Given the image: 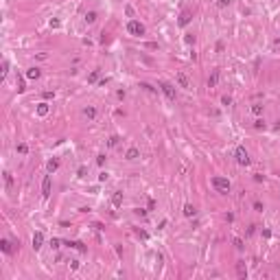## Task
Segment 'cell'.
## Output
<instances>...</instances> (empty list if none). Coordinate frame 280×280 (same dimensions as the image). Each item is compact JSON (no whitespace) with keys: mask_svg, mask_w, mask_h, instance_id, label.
<instances>
[{"mask_svg":"<svg viewBox=\"0 0 280 280\" xmlns=\"http://www.w3.org/2000/svg\"><path fill=\"white\" fill-rule=\"evenodd\" d=\"M127 33H129V35H136V37L144 35V24H142V22H138V20H129V24H127Z\"/></svg>","mask_w":280,"mask_h":280,"instance_id":"obj_1","label":"cell"},{"mask_svg":"<svg viewBox=\"0 0 280 280\" xmlns=\"http://www.w3.org/2000/svg\"><path fill=\"white\" fill-rule=\"evenodd\" d=\"M212 186L219 190V193H230V182L226 177H212Z\"/></svg>","mask_w":280,"mask_h":280,"instance_id":"obj_2","label":"cell"},{"mask_svg":"<svg viewBox=\"0 0 280 280\" xmlns=\"http://www.w3.org/2000/svg\"><path fill=\"white\" fill-rule=\"evenodd\" d=\"M160 90L166 94V99H169V101H175V88H173L171 83H166V81H160Z\"/></svg>","mask_w":280,"mask_h":280,"instance_id":"obj_3","label":"cell"},{"mask_svg":"<svg viewBox=\"0 0 280 280\" xmlns=\"http://www.w3.org/2000/svg\"><path fill=\"white\" fill-rule=\"evenodd\" d=\"M236 162H239V164H243V166L250 164V155H247V151H245L243 147H236Z\"/></svg>","mask_w":280,"mask_h":280,"instance_id":"obj_4","label":"cell"},{"mask_svg":"<svg viewBox=\"0 0 280 280\" xmlns=\"http://www.w3.org/2000/svg\"><path fill=\"white\" fill-rule=\"evenodd\" d=\"M42 243H44V234H42V232H35V234H33V247L40 250Z\"/></svg>","mask_w":280,"mask_h":280,"instance_id":"obj_5","label":"cell"},{"mask_svg":"<svg viewBox=\"0 0 280 280\" xmlns=\"http://www.w3.org/2000/svg\"><path fill=\"white\" fill-rule=\"evenodd\" d=\"M42 195H44V197H48V195H50V177L48 175L44 177V182H42Z\"/></svg>","mask_w":280,"mask_h":280,"instance_id":"obj_6","label":"cell"},{"mask_svg":"<svg viewBox=\"0 0 280 280\" xmlns=\"http://www.w3.org/2000/svg\"><path fill=\"white\" fill-rule=\"evenodd\" d=\"M177 83H180V88H190V83H188L184 72H177Z\"/></svg>","mask_w":280,"mask_h":280,"instance_id":"obj_7","label":"cell"},{"mask_svg":"<svg viewBox=\"0 0 280 280\" xmlns=\"http://www.w3.org/2000/svg\"><path fill=\"white\" fill-rule=\"evenodd\" d=\"M26 77L29 79H40V68H29L26 70Z\"/></svg>","mask_w":280,"mask_h":280,"instance_id":"obj_8","label":"cell"},{"mask_svg":"<svg viewBox=\"0 0 280 280\" xmlns=\"http://www.w3.org/2000/svg\"><path fill=\"white\" fill-rule=\"evenodd\" d=\"M0 247H2V252H7V254H11V252H13V250H11V243H9L7 239L0 241Z\"/></svg>","mask_w":280,"mask_h":280,"instance_id":"obj_9","label":"cell"},{"mask_svg":"<svg viewBox=\"0 0 280 280\" xmlns=\"http://www.w3.org/2000/svg\"><path fill=\"white\" fill-rule=\"evenodd\" d=\"M66 245H68V247H75V250H79V252H86V247H83V243H79V241H72V243L68 241Z\"/></svg>","mask_w":280,"mask_h":280,"instance_id":"obj_10","label":"cell"},{"mask_svg":"<svg viewBox=\"0 0 280 280\" xmlns=\"http://www.w3.org/2000/svg\"><path fill=\"white\" fill-rule=\"evenodd\" d=\"M37 114H40V116H46V114H48V103H40V105H37Z\"/></svg>","mask_w":280,"mask_h":280,"instance_id":"obj_11","label":"cell"},{"mask_svg":"<svg viewBox=\"0 0 280 280\" xmlns=\"http://www.w3.org/2000/svg\"><path fill=\"white\" fill-rule=\"evenodd\" d=\"M184 215H186V217H193V215H195V206L186 204V206H184Z\"/></svg>","mask_w":280,"mask_h":280,"instance_id":"obj_12","label":"cell"},{"mask_svg":"<svg viewBox=\"0 0 280 280\" xmlns=\"http://www.w3.org/2000/svg\"><path fill=\"white\" fill-rule=\"evenodd\" d=\"M188 20H190V13H188V11H184L182 18H180V24H182V26H184V24H188Z\"/></svg>","mask_w":280,"mask_h":280,"instance_id":"obj_13","label":"cell"},{"mask_svg":"<svg viewBox=\"0 0 280 280\" xmlns=\"http://www.w3.org/2000/svg\"><path fill=\"white\" fill-rule=\"evenodd\" d=\"M57 166H59V160H50V162H48V171H50V173L57 171Z\"/></svg>","mask_w":280,"mask_h":280,"instance_id":"obj_14","label":"cell"},{"mask_svg":"<svg viewBox=\"0 0 280 280\" xmlns=\"http://www.w3.org/2000/svg\"><path fill=\"white\" fill-rule=\"evenodd\" d=\"M138 158V149H129L127 151V160H136Z\"/></svg>","mask_w":280,"mask_h":280,"instance_id":"obj_15","label":"cell"},{"mask_svg":"<svg viewBox=\"0 0 280 280\" xmlns=\"http://www.w3.org/2000/svg\"><path fill=\"white\" fill-rule=\"evenodd\" d=\"M236 269H239V276H247V269H245V265H243V263H239V265H236Z\"/></svg>","mask_w":280,"mask_h":280,"instance_id":"obj_16","label":"cell"},{"mask_svg":"<svg viewBox=\"0 0 280 280\" xmlns=\"http://www.w3.org/2000/svg\"><path fill=\"white\" fill-rule=\"evenodd\" d=\"M120 204H123V195L116 193V195H114V206H120Z\"/></svg>","mask_w":280,"mask_h":280,"instance_id":"obj_17","label":"cell"},{"mask_svg":"<svg viewBox=\"0 0 280 280\" xmlns=\"http://www.w3.org/2000/svg\"><path fill=\"white\" fill-rule=\"evenodd\" d=\"M96 20V13H94V11H90V13L86 15V22H94Z\"/></svg>","mask_w":280,"mask_h":280,"instance_id":"obj_18","label":"cell"},{"mask_svg":"<svg viewBox=\"0 0 280 280\" xmlns=\"http://www.w3.org/2000/svg\"><path fill=\"white\" fill-rule=\"evenodd\" d=\"M94 114H96V110H94V107L86 110V116H88V118H94Z\"/></svg>","mask_w":280,"mask_h":280,"instance_id":"obj_19","label":"cell"},{"mask_svg":"<svg viewBox=\"0 0 280 280\" xmlns=\"http://www.w3.org/2000/svg\"><path fill=\"white\" fill-rule=\"evenodd\" d=\"M254 127H256V129H265V123H263V120L258 118V120L254 123Z\"/></svg>","mask_w":280,"mask_h":280,"instance_id":"obj_20","label":"cell"},{"mask_svg":"<svg viewBox=\"0 0 280 280\" xmlns=\"http://www.w3.org/2000/svg\"><path fill=\"white\" fill-rule=\"evenodd\" d=\"M252 112H254V114H260L263 107H260V105H254V107H252Z\"/></svg>","mask_w":280,"mask_h":280,"instance_id":"obj_21","label":"cell"},{"mask_svg":"<svg viewBox=\"0 0 280 280\" xmlns=\"http://www.w3.org/2000/svg\"><path fill=\"white\" fill-rule=\"evenodd\" d=\"M7 70H9V64H7V61H2V75H7Z\"/></svg>","mask_w":280,"mask_h":280,"instance_id":"obj_22","label":"cell"},{"mask_svg":"<svg viewBox=\"0 0 280 280\" xmlns=\"http://www.w3.org/2000/svg\"><path fill=\"white\" fill-rule=\"evenodd\" d=\"M221 101H223V105H230V103H232V99H230V96H223Z\"/></svg>","mask_w":280,"mask_h":280,"instance_id":"obj_23","label":"cell"},{"mask_svg":"<svg viewBox=\"0 0 280 280\" xmlns=\"http://www.w3.org/2000/svg\"><path fill=\"white\" fill-rule=\"evenodd\" d=\"M215 83H217V75H212V77H210V81H208V86H215Z\"/></svg>","mask_w":280,"mask_h":280,"instance_id":"obj_24","label":"cell"},{"mask_svg":"<svg viewBox=\"0 0 280 280\" xmlns=\"http://www.w3.org/2000/svg\"><path fill=\"white\" fill-rule=\"evenodd\" d=\"M18 151L20 153H26V144H18Z\"/></svg>","mask_w":280,"mask_h":280,"instance_id":"obj_25","label":"cell"},{"mask_svg":"<svg viewBox=\"0 0 280 280\" xmlns=\"http://www.w3.org/2000/svg\"><path fill=\"white\" fill-rule=\"evenodd\" d=\"M228 2H230V0H219V7H226Z\"/></svg>","mask_w":280,"mask_h":280,"instance_id":"obj_26","label":"cell"}]
</instances>
